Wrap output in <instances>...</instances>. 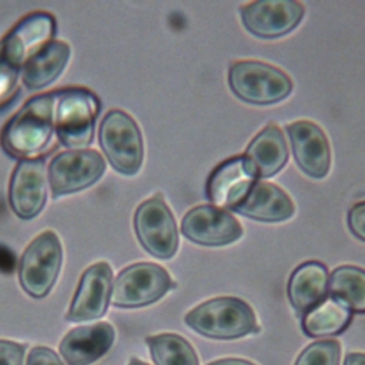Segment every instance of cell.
<instances>
[{
	"label": "cell",
	"instance_id": "obj_1",
	"mask_svg": "<svg viewBox=\"0 0 365 365\" xmlns=\"http://www.w3.org/2000/svg\"><path fill=\"white\" fill-rule=\"evenodd\" d=\"M56 21L50 13L36 11L24 16L0 40V98L14 87L20 68L54 33Z\"/></svg>",
	"mask_w": 365,
	"mask_h": 365
},
{
	"label": "cell",
	"instance_id": "obj_2",
	"mask_svg": "<svg viewBox=\"0 0 365 365\" xmlns=\"http://www.w3.org/2000/svg\"><path fill=\"white\" fill-rule=\"evenodd\" d=\"M56 93L30 98L1 130V147L14 157H27L41 150L53 131Z\"/></svg>",
	"mask_w": 365,
	"mask_h": 365
},
{
	"label": "cell",
	"instance_id": "obj_3",
	"mask_svg": "<svg viewBox=\"0 0 365 365\" xmlns=\"http://www.w3.org/2000/svg\"><path fill=\"white\" fill-rule=\"evenodd\" d=\"M185 324L214 339H234L258 331L252 308L234 297L214 298L195 307L185 315Z\"/></svg>",
	"mask_w": 365,
	"mask_h": 365
},
{
	"label": "cell",
	"instance_id": "obj_4",
	"mask_svg": "<svg viewBox=\"0 0 365 365\" xmlns=\"http://www.w3.org/2000/svg\"><path fill=\"white\" fill-rule=\"evenodd\" d=\"M98 111L100 100L87 88L70 87L56 91L54 127L60 143L71 150L88 145Z\"/></svg>",
	"mask_w": 365,
	"mask_h": 365
},
{
	"label": "cell",
	"instance_id": "obj_5",
	"mask_svg": "<svg viewBox=\"0 0 365 365\" xmlns=\"http://www.w3.org/2000/svg\"><path fill=\"white\" fill-rule=\"evenodd\" d=\"M100 145L110 164L121 174H135L143 163V138L137 123L123 110H110L98 130Z\"/></svg>",
	"mask_w": 365,
	"mask_h": 365
},
{
	"label": "cell",
	"instance_id": "obj_6",
	"mask_svg": "<svg viewBox=\"0 0 365 365\" xmlns=\"http://www.w3.org/2000/svg\"><path fill=\"white\" fill-rule=\"evenodd\" d=\"M63 259L60 240L53 231H43L26 247L19 264L21 288L33 298L46 297L54 285Z\"/></svg>",
	"mask_w": 365,
	"mask_h": 365
},
{
	"label": "cell",
	"instance_id": "obj_7",
	"mask_svg": "<svg viewBox=\"0 0 365 365\" xmlns=\"http://www.w3.org/2000/svg\"><path fill=\"white\" fill-rule=\"evenodd\" d=\"M234 94L251 104H272L289 96L292 81L279 68L261 61H237L228 73Z\"/></svg>",
	"mask_w": 365,
	"mask_h": 365
},
{
	"label": "cell",
	"instance_id": "obj_8",
	"mask_svg": "<svg viewBox=\"0 0 365 365\" xmlns=\"http://www.w3.org/2000/svg\"><path fill=\"white\" fill-rule=\"evenodd\" d=\"M174 287L163 267L137 262L120 271L113 284L110 302L120 308L144 307L155 302Z\"/></svg>",
	"mask_w": 365,
	"mask_h": 365
},
{
	"label": "cell",
	"instance_id": "obj_9",
	"mask_svg": "<svg viewBox=\"0 0 365 365\" xmlns=\"http://www.w3.org/2000/svg\"><path fill=\"white\" fill-rule=\"evenodd\" d=\"M134 230L140 244L151 255L165 259L175 254L178 231L174 217L161 194L138 205L134 214Z\"/></svg>",
	"mask_w": 365,
	"mask_h": 365
},
{
	"label": "cell",
	"instance_id": "obj_10",
	"mask_svg": "<svg viewBox=\"0 0 365 365\" xmlns=\"http://www.w3.org/2000/svg\"><path fill=\"white\" fill-rule=\"evenodd\" d=\"M106 170L101 154L91 148L66 150L48 164V182L54 197L83 190L96 182Z\"/></svg>",
	"mask_w": 365,
	"mask_h": 365
},
{
	"label": "cell",
	"instance_id": "obj_11",
	"mask_svg": "<svg viewBox=\"0 0 365 365\" xmlns=\"http://www.w3.org/2000/svg\"><path fill=\"white\" fill-rule=\"evenodd\" d=\"M113 289V271L106 262L90 265L81 275L66 319L83 322L101 318L108 307Z\"/></svg>",
	"mask_w": 365,
	"mask_h": 365
},
{
	"label": "cell",
	"instance_id": "obj_12",
	"mask_svg": "<svg viewBox=\"0 0 365 365\" xmlns=\"http://www.w3.org/2000/svg\"><path fill=\"white\" fill-rule=\"evenodd\" d=\"M46 197V165L43 158H21L14 167L9 184L11 210L17 217L30 220L43 210Z\"/></svg>",
	"mask_w": 365,
	"mask_h": 365
},
{
	"label": "cell",
	"instance_id": "obj_13",
	"mask_svg": "<svg viewBox=\"0 0 365 365\" xmlns=\"http://www.w3.org/2000/svg\"><path fill=\"white\" fill-rule=\"evenodd\" d=\"M304 16V7L294 0H258L241 7L245 29L262 38H274L291 31Z\"/></svg>",
	"mask_w": 365,
	"mask_h": 365
},
{
	"label": "cell",
	"instance_id": "obj_14",
	"mask_svg": "<svg viewBox=\"0 0 365 365\" xmlns=\"http://www.w3.org/2000/svg\"><path fill=\"white\" fill-rule=\"evenodd\" d=\"M181 231L190 241L201 245H225L242 234L241 224L228 211L215 205L190 210L182 218Z\"/></svg>",
	"mask_w": 365,
	"mask_h": 365
},
{
	"label": "cell",
	"instance_id": "obj_15",
	"mask_svg": "<svg viewBox=\"0 0 365 365\" xmlns=\"http://www.w3.org/2000/svg\"><path fill=\"white\" fill-rule=\"evenodd\" d=\"M255 180V171L245 155L228 158L211 173L207 184L208 198L222 210L234 211L244 201Z\"/></svg>",
	"mask_w": 365,
	"mask_h": 365
},
{
	"label": "cell",
	"instance_id": "obj_16",
	"mask_svg": "<svg viewBox=\"0 0 365 365\" xmlns=\"http://www.w3.org/2000/svg\"><path fill=\"white\" fill-rule=\"evenodd\" d=\"M292 153L299 168L312 178L328 174L331 151L324 131L312 121H295L287 125Z\"/></svg>",
	"mask_w": 365,
	"mask_h": 365
},
{
	"label": "cell",
	"instance_id": "obj_17",
	"mask_svg": "<svg viewBox=\"0 0 365 365\" xmlns=\"http://www.w3.org/2000/svg\"><path fill=\"white\" fill-rule=\"evenodd\" d=\"M114 336V328L104 321L77 327L63 336L58 352L67 365H90L111 348Z\"/></svg>",
	"mask_w": 365,
	"mask_h": 365
},
{
	"label": "cell",
	"instance_id": "obj_18",
	"mask_svg": "<svg viewBox=\"0 0 365 365\" xmlns=\"http://www.w3.org/2000/svg\"><path fill=\"white\" fill-rule=\"evenodd\" d=\"M328 292V271L318 261L297 267L288 281V298L298 314H305L319 304Z\"/></svg>",
	"mask_w": 365,
	"mask_h": 365
},
{
	"label": "cell",
	"instance_id": "obj_19",
	"mask_svg": "<svg viewBox=\"0 0 365 365\" xmlns=\"http://www.w3.org/2000/svg\"><path fill=\"white\" fill-rule=\"evenodd\" d=\"M234 211L252 220L284 221L294 214V204L279 187L255 181L244 201Z\"/></svg>",
	"mask_w": 365,
	"mask_h": 365
},
{
	"label": "cell",
	"instance_id": "obj_20",
	"mask_svg": "<svg viewBox=\"0 0 365 365\" xmlns=\"http://www.w3.org/2000/svg\"><path fill=\"white\" fill-rule=\"evenodd\" d=\"M70 57V46L61 40H48L40 46L24 63L21 80L30 90L51 83L64 68Z\"/></svg>",
	"mask_w": 365,
	"mask_h": 365
},
{
	"label": "cell",
	"instance_id": "obj_21",
	"mask_svg": "<svg viewBox=\"0 0 365 365\" xmlns=\"http://www.w3.org/2000/svg\"><path fill=\"white\" fill-rule=\"evenodd\" d=\"M245 158L257 177L267 178L277 174L288 160V148L281 130L271 124L259 131L250 143Z\"/></svg>",
	"mask_w": 365,
	"mask_h": 365
},
{
	"label": "cell",
	"instance_id": "obj_22",
	"mask_svg": "<svg viewBox=\"0 0 365 365\" xmlns=\"http://www.w3.org/2000/svg\"><path fill=\"white\" fill-rule=\"evenodd\" d=\"M351 318L352 311L344 301L336 297H325L304 314L302 329L312 338L338 335L346 329Z\"/></svg>",
	"mask_w": 365,
	"mask_h": 365
},
{
	"label": "cell",
	"instance_id": "obj_23",
	"mask_svg": "<svg viewBox=\"0 0 365 365\" xmlns=\"http://www.w3.org/2000/svg\"><path fill=\"white\" fill-rule=\"evenodd\" d=\"M328 291L332 297L344 301L351 311L365 314V271L342 265L332 271L328 278Z\"/></svg>",
	"mask_w": 365,
	"mask_h": 365
},
{
	"label": "cell",
	"instance_id": "obj_24",
	"mask_svg": "<svg viewBox=\"0 0 365 365\" xmlns=\"http://www.w3.org/2000/svg\"><path fill=\"white\" fill-rule=\"evenodd\" d=\"M155 365H198L191 344L177 334H160L145 339Z\"/></svg>",
	"mask_w": 365,
	"mask_h": 365
},
{
	"label": "cell",
	"instance_id": "obj_25",
	"mask_svg": "<svg viewBox=\"0 0 365 365\" xmlns=\"http://www.w3.org/2000/svg\"><path fill=\"white\" fill-rule=\"evenodd\" d=\"M339 342L335 339H324L308 345L297 358L295 365H339Z\"/></svg>",
	"mask_w": 365,
	"mask_h": 365
},
{
	"label": "cell",
	"instance_id": "obj_26",
	"mask_svg": "<svg viewBox=\"0 0 365 365\" xmlns=\"http://www.w3.org/2000/svg\"><path fill=\"white\" fill-rule=\"evenodd\" d=\"M24 352V345L9 339H0V365H23Z\"/></svg>",
	"mask_w": 365,
	"mask_h": 365
},
{
	"label": "cell",
	"instance_id": "obj_27",
	"mask_svg": "<svg viewBox=\"0 0 365 365\" xmlns=\"http://www.w3.org/2000/svg\"><path fill=\"white\" fill-rule=\"evenodd\" d=\"M348 227L356 238L365 241V201L351 207L348 212Z\"/></svg>",
	"mask_w": 365,
	"mask_h": 365
},
{
	"label": "cell",
	"instance_id": "obj_28",
	"mask_svg": "<svg viewBox=\"0 0 365 365\" xmlns=\"http://www.w3.org/2000/svg\"><path fill=\"white\" fill-rule=\"evenodd\" d=\"M26 365H64L60 356L47 346H34L27 355Z\"/></svg>",
	"mask_w": 365,
	"mask_h": 365
},
{
	"label": "cell",
	"instance_id": "obj_29",
	"mask_svg": "<svg viewBox=\"0 0 365 365\" xmlns=\"http://www.w3.org/2000/svg\"><path fill=\"white\" fill-rule=\"evenodd\" d=\"M344 365H365V354L364 352H351L345 356Z\"/></svg>",
	"mask_w": 365,
	"mask_h": 365
},
{
	"label": "cell",
	"instance_id": "obj_30",
	"mask_svg": "<svg viewBox=\"0 0 365 365\" xmlns=\"http://www.w3.org/2000/svg\"><path fill=\"white\" fill-rule=\"evenodd\" d=\"M207 365H255V364L245 359H240V358H224V359L210 362Z\"/></svg>",
	"mask_w": 365,
	"mask_h": 365
},
{
	"label": "cell",
	"instance_id": "obj_31",
	"mask_svg": "<svg viewBox=\"0 0 365 365\" xmlns=\"http://www.w3.org/2000/svg\"><path fill=\"white\" fill-rule=\"evenodd\" d=\"M128 365H148V364H145V362H143V361H140V359H137V358H133Z\"/></svg>",
	"mask_w": 365,
	"mask_h": 365
}]
</instances>
